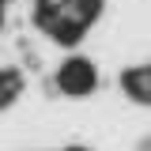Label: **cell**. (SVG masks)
I'll return each mask as SVG.
<instances>
[{
  "label": "cell",
  "instance_id": "1",
  "mask_svg": "<svg viewBox=\"0 0 151 151\" xmlns=\"http://www.w3.org/2000/svg\"><path fill=\"white\" fill-rule=\"evenodd\" d=\"M57 83H60V91H68V94H87L94 87V68L87 60H68L60 68V76H57Z\"/></svg>",
  "mask_w": 151,
  "mask_h": 151
},
{
  "label": "cell",
  "instance_id": "2",
  "mask_svg": "<svg viewBox=\"0 0 151 151\" xmlns=\"http://www.w3.org/2000/svg\"><path fill=\"white\" fill-rule=\"evenodd\" d=\"M15 87H19V79H15L12 72H4V76H0V106H4V102L15 94Z\"/></svg>",
  "mask_w": 151,
  "mask_h": 151
}]
</instances>
